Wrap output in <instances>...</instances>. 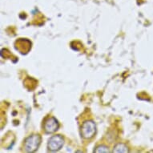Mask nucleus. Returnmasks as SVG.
Here are the masks:
<instances>
[{"label": "nucleus", "mask_w": 153, "mask_h": 153, "mask_svg": "<svg viewBox=\"0 0 153 153\" xmlns=\"http://www.w3.org/2000/svg\"><path fill=\"white\" fill-rule=\"evenodd\" d=\"M63 145V139L61 136H54L49 140L48 149L53 152H56L61 149Z\"/></svg>", "instance_id": "obj_3"}, {"label": "nucleus", "mask_w": 153, "mask_h": 153, "mask_svg": "<svg viewBox=\"0 0 153 153\" xmlns=\"http://www.w3.org/2000/svg\"><path fill=\"white\" fill-rule=\"evenodd\" d=\"M95 152H109V150L106 146H100L95 149Z\"/></svg>", "instance_id": "obj_6"}, {"label": "nucleus", "mask_w": 153, "mask_h": 153, "mask_svg": "<svg viewBox=\"0 0 153 153\" xmlns=\"http://www.w3.org/2000/svg\"><path fill=\"white\" fill-rule=\"evenodd\" d=\"M59 123L54 117L48 118L44 123V130L46 132L52 133L58 130Z\"/></svg>", "instance_id": "obj_4"}, {"label": "nucleus", "mask_w": 153, "mask_h": 153, "mask_svg": "<svg viewBox=\"0 0 153 153\" xmlns=\"http://www.w3.org/2000/svg\"><path fill=\"white\" fill-rule=\"evenodd\" d=\"M113 152H128V149L125 145H123L122 143H119L118 145L116 146Z\"/></svg>", "instance_id": "obj_5"}, {"label": "nucleus", "mask_w": 153, "mask_h": 153, "mask_svg": "<svg viewBox=\"0 0 153 153\" xmlns=\"http://www.w3.org/2000/svg\"><path fill=\"white\" fill-rule=\"evenodd\" d=\"M96 131L95 124L93 121H86L83 123L81 128V134L83 138L91 139L92 138Z\"/></svg>", "instance_id": "obj_2"}, {"label": "nucleus", "mask_w": 153, "mask_h": 153, "mask_svg": "<svg viewBox=\"0 0 153 153\" xmlns=\"http://www.w3.org/2000/svg\"><path fill=\"white\" fill-rule=\"evenodd\" d=\"M40 136L38 135H32L25 140L24 148L28 152H33L37 150L40 144Z\"/></svg>", "instance_id": "obj_1"}]
</instances>
